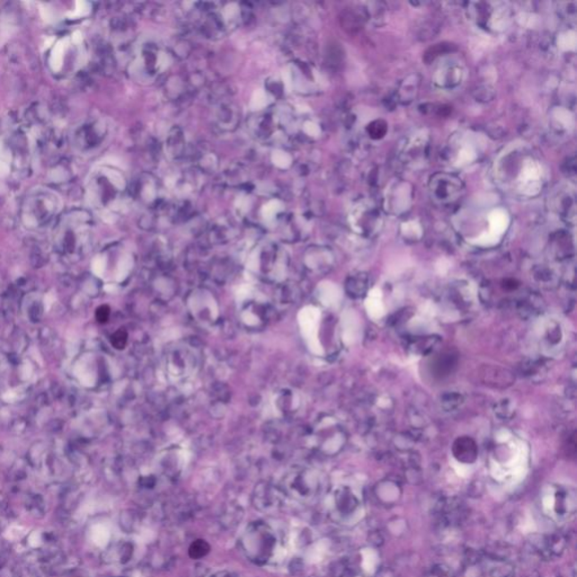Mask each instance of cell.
Instances as JSON below:
<instances>
[{
  "label": "cell",
  "mask_w": 577,
  "mask_h": 577,
  "mask_svg": "<svg viewBox=\"0 0 577 577\" xmlns=\"http://www.w3.org/2000/svg\"><path fill=\"white\" fill-rule=\"evenodd\" d=\"M576 491L574 487L555 484L549 485L541 496V508L545 515L556 524H565L576 513Z\"/></svg>",
  "instance_id": "6da1fadb"
},
{
  "label": "cell",
  "mask_w": 577,
  "mask_h": 577,
  "mask_svg": "<svg viewBox=\"0 0 577 577\" xmlns=\"http://www.w3.org/2000/svg\"><path fill=\"white\" fill-rule=\"evenodd\" d=\"M272 161L279 168H288L292 163L290 155L282 150H275L272 154Z\"/></svg>",
  "instance_id": "7a4b0ae2"
},
{
  "label": "cell",
  "mask_w": 577,
  "mask_h": 577,
  "mask_svg": "<svg viewBox=\"0 0 577 577\" xmlns=\"http://www.w3.org/2000/svg\"><path fill=\"white\" fill-rule=\"evenodd\" d=\"M267 104H269V96L263 91H256L250 101V108L253 110L264 109Z\"/></svg>",
  "instance_id": "3957f363"
},
{
  "label": "cell",
  "mask_w": 577,
  "mask_h": 577,
  "mask_svg": "<svg viewBox=\"0 0 577 577\" xmlns=\"http://www.w3.org/2000/svg\"><path fill=\"white\" fill-rule=\"evenodd\" d=\"M282 203L280 201H270L263 207L262 215L266 219L272 218L273 215H277L278 212L282 210Z\"/></svg>",
  "instance_id": "277c9868"
},
{
  "label": "cell",
  "mask_w": 577,
  "mask_h": 577,
  "mask_svg": "<svg viewBox=\"0 0 577 577\" xmlns=\"http://www.w3.org/2000/svg\"><path fill=\"white\" fill-rule=\"evenodd\" d=\"M207 550H209V547L206 545V542H197L191 549V555H192V557H202L207 553Z\"/></svg>",
  "instance_id": "5b68a950"
},
{
  "label": "cell",
  "mask_w": 577,
  "mask_h": 577,
  "mask_svg": "<svg viewBox=\"0 0 577 577\" xmlns=\"http://www.w3.org/2000/svg\"><path fill=\"white\" fill-rule=\"evenodd\" d=\"M304 130L305 133L307 134L308 135H311V137H317V135L321 134L320 126H318L316 123L313 122H305L304 126Z\"/></svg>",
  "instance_id": "8992f818"
}]
</instances>
